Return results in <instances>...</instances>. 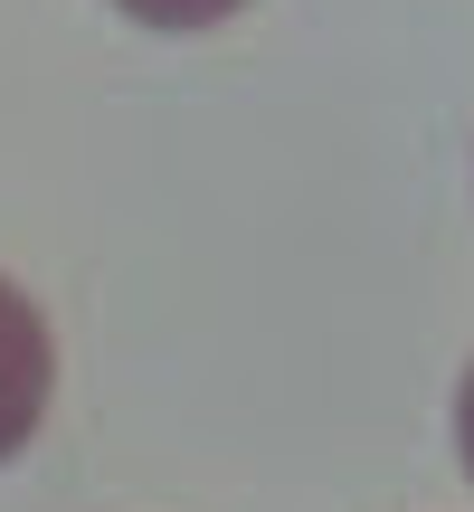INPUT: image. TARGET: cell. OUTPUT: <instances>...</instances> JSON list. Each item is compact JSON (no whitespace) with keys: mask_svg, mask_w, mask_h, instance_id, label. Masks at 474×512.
I'll return each instance as SVG.
<instances>
[{"mask_svg":"<svg viewBox=\"0 0 474 512\" xmlns=\"http://www.w3.org/2000/svg\"><path fill=\"white\" fill-rule=\"evenodd\" d=\"M124 19H143V29H219V19H237L247 0H114Z\"/></svg>","mask_w":474,"mask_h":512,"instance_id":"obj_2","label":"cell"},{"mask_svg":"<svg viewBox=\"0 0 474 512\" xmlns=\"http://www.w3.org/2000/svg\"><path fill=\"white\" fill-rule=\"evenodd\" d=\"M48 389H57V342H48V313L0 275V465L38 437L48 418Z\"/></svg>","mask_w":474,"mask_h":512,"instance_id":"obj_1","label":"cell"},{"mask_svg":"<svg viewBox=\"0 0 474 512\" xmlns=\"http://www.w3.org/2000/svg\"><path fill=\"white\" fill-rule=\"evenodd\" d=\"M456 446H465V475H474V370H465V399H456Z\"/></svg>","mask_w":474,"mask_h":512,"instance_id":"obj_3","label":"cell"}]
</instances>
